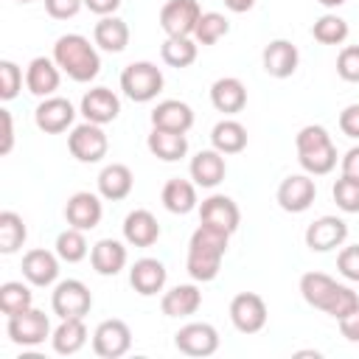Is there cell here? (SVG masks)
Instances as JSON below:
<instances>
[{
  "mask_svg": "<svg viewBox=\"0 0 359 359\" xmlns=\"http://www.w3.org/2000/svg\"><path fill=\"white\" fill-rule=\"evenodd\" d=\"M53 62L59 65L62 73H67V79H73L79 84L93 81L101 70L98 50L81 34H62L53 45Z\"/></svg>",
  "mask_w": 359,
  "mask_h": 359,
  "instance_id": "cell-1",
  "label": "cell"
},
{
  "mask_svg": "<svg viewBox=\"0 0 359 359\" xmlns=\"http://www.w3.org/2000/svg\"><path fill=\"white\" fill-rule=\"evenodd\" d=\"M294 146H297V160H300L306 174L323 177V174L334 171V165H337V146H334L331 135L325 132V126H317V123L303 126L297 132V137H294Z\"/></svg>",
  "mask_w": 359,
  "mask_h": 359,
  "instance_id": "cell-2",
  "label": "cell"
},
{
  "mask_svg": "<svg viewBox=\"0 0 359 359\" xmlns=\"http://www.w3.org/2000/svg\"><path fill=\"white\" fill-rule=\"evenodd\" d=\"M121 90L126 98L146 104L157 98V93L163 90V70L151 62H132L121 73Z\"/></svg>",
  "mask_w": 359,
  "mask_h": 359,
  "instance_id": "cell-3",
  "label": "cell"
},
{
  "mask_svg": "<svg viewBox=\"0 0 359 359\" xmlns=\"http://www.w3.org/2000/svg\"><path fill=\"white\" fill-rule=\"evenodd\" d=\"M8 339L17 342V345H25V348H34V345H42L48 337H50V320L45 311L39 309H25L14 317H8Z\"/></svg>",
  "mask_w": 359,
  "mask_h": 359,
  "instance_id": "cell-4",
  "label": "cell"
},
{
  "mask_svg": "<svg viewBox=\"0 0 359 359\" xmlns=\"http://www.w3.org/2000/svg\"><path fill=\"white\" fill-rule=\"evenodd\" d=\"M50 309H53V314H59V320L84 317L93 309V294L81 280L67 278V280L56 283V289L50 294Z\"/></svg>",
  "mask_w": 359,
  "mask_h": 359,
  "instance_id": "cell-5",
  "label": "cell"
},
{
  "mask_svg": "<svg viewBox=\"0 0 359 359\" xmlns=\"http://www.w3.org/2000/svg\"><path fill=\"white\" fill-rule=\"evenodd\" d=\"M67 149L79 163H98V160H104L109 140L98 123L84 121V123L73 126V132L67 135Z\"/></svg>",
  "mask_w": 359,
  "mask_h": 359,
  "instance_id": "cell-6",
  "label": "cell"
},
{
  "mask_svg": "<svg viewBox=\"0 0 359 359\" xmlns=\"http://www.w3.org/2000/svg\"><path fill=\"white\" fill-rule=\"evenodd\" d=\"M266 317H269L266 303L255 292H238L230 300V323L241 334H258L266 325Z\"/></svg>",
  "mask_w": 359,
  "mask_h": 359,
  "instance_id": "cell-7",
  "label": "cell"
},
{
  "mask_svg": "<svg viewBox=\"0 0 359 359\" xmlns=\"http://www.w3.org/2000/svg\"><path fill=\"white\" fill-rule=\"evenodd\" d=\"M202 8L196 0H168L160 8V28L165 36H194Z\"/></svg>",
  "mask_w": 359,
  "mask_h": 359,
  "instance_id": "cell-8",
  "label": "cell"
},
{
  "mask_svg": "<svg viewBox=\"0 0 359 359\" xmlns=\"http://www.w3.org/2000/svg\"><path fill=\"white\" fill-rule=\"evenodd\" d=\"M132 348V331L123 320H104L93 331V351L101 359H118Z\"/></svg>",
  "mask_w": 359,
  "mask_h": 359,
  "instance_id": "cell-9",
  "label": "cell"
},
{
  "mask_svg": "<svg viewBox=\"0 0 359 359\" xmlns=\"http://www.w3.org/2000/svg\"><path fill=\"white\" fill-rule=\"evenodd\" d=\"M174 348L185 356H210L219 351V331L210 323H188L174 334Z\"/></svg>",
  "mask_w": 359,
  "mask_h": 359,
  "instance_id": "cell-10",
  "label": "cell"
},
{
  "mask_svg": "<svg viewBox=\"0 0 359 359\" xmlns=\"http://www.w3.org/2000/svg\"><path fill=\"white\" fill-rule=\"evenodd\" d=\"M317 196V185L311 180V174H289L280 185H278V205L286 210V213H303L311 208Z\"/></svg>",
  "mask_w": 359,
  "mask_h": 359,
  "instance_id": "cell-11",
  "label": "cell"
},
{
  "mask_svg": "<svg viewBox=\"0 0 359 359\" xmlns=\"http://www.w3.org/2000/svg\"><path fill=\"white\" fill-rule=\"evenodd\" d=\"M348 238V224L339 216H320L306 227V247L311 252H328L342 247Z\"/></svg>",
  "mask_w": 359,
  "mask_h": 359,
  "instance_id": "cell-12",
  "label": "cell"
},
{
  "mask_svg": "<svg viewBox=\"0 0 359 359\" xmlns=\"http://www.w3.org/2000/svg\"><path fill=\"white\" fill-rule=\"evenodd\" d=\"M199 222H202V224H210V227H216V230H224L227 236H233V233L238 230V224H241V210H238V205H236L230 196L213 194V196H208V199L202 202V208H199Z\"/></svg>",
  "mask_w": 359,
  "mask_h": 359,
  "instance_id": "cell-13",
  "label": "cell"
},
{
  "mask_svg": "<svg viewBox=\"0 0 359 359\" xmlns=\"http://www.w3.org/2000/svg\"><path fill=\"white\" fill-rule=\"evenodd\" d=\"M73 118H76V109L67 98L62 95H48L39 101L36 112H34V121L36 126L45 132V135H59L65 132L67 126H73Z\"/></svg>",
  "mask_w": 359,
  "mask_h": 359,
  "instance_id": "cell-14",
  "label": "cell"
},
{
  "mask_svg": "<svg viewBox=\"0 0 359 359\" xmlns=\"http://www.w3.org/2000/svg\"><path fill=\"white\" fill-rule=\"evenodd\" d=\"M101 216H104L101 199H98L95 194H90V191H76V194L67 199V205H65V219H67V224L76 227V230H84V233L93 230V227H98Z\"/></svg>",
  "mask_w": 359,
  "mask_h": 359,
  "instance_id": "cell-15",
  "label": "cell"
},
{
  "mask_svg": "<svg viewBox=\"0 0 359 359\" xmlns=\"http://www.w3.org/2000/svg\"><path fill=\"white\" fill-rule=\"evenodd\" d=\"M59 81H62V70H59V65L53 59L36 56V59L28 62V67H25V87H28L31 95H36V98L53 95L59 90Z\"/></svg>",
  "mask_w": 359,
  "mask_h": 359,
  "instance_id": "cell-16",
  "label": "cell"
},
{
  "mask_svg": "<svg viewBox=\"0 0 359 359\" xmlns=\"http://www.w3.org/2000/svg\"><path fill=\"white\" fill-rule=\"evenodd\" d=\"M118 112H121V101L109 87H93L81 98V115L90 123H98V126L112 123Z\"/></svg>",
  "mask_w": 359,
  "mask_h": 359,
  "instance_id": "cell-17",
  "label": "cell"
},
{
  "mask_svg": "<svg viewBox=\"0 0 359 359\" xmlns=\"http://www.w3.org/2000/svg\"><path fill=\"white\" fill-rule=\"evenodd\" d=\"M300 53L289 39H272L264 53H261V65L272 79H289L297 70Z\"/></svg>",
  "mask_w": 359,
  "mask_h": 359,
  "instance_id": "cell-18",
  "label": "cell"
},
{
  "mask_svg": "<svg viewBox=\"0 0 359 359\" xmlns=\"http://www.w3.org/2000/svg\"><path fill=\"white\" fill-rule=\"evenodd\" d=\"M22 278L34 286H50L59 278V255L50 250H28L22 255Z\"/></svg>",
  "mask_w": 359,
  "mask_h": 359,
  "instance_id": "cell-19",
  "label": "cell"
},
{
  "mask_svg": "<svg viewBox=\"0 0 359 359\" xmlns=\"http://www.w3.org/2000/svg\"><path fill=\"white\" fill-rule=\"evenodd\" d=\"M210 104L224 112V115H236L247 107V87L241 79L236 76H224V79H216L213 87H210Z\"/></svg>",
  "mask_w": 359,
  "mask_h": 359,
  "instance_id": "cell-20",
  "label": "cell"
},
{
  "mask_svg": "<svg viewBox=\"0 0 359 359\" xmlns=\"http://www.w3.org/2000/svg\"><path fill=\"white\" fill-rule=\"evenodd\" d=\"M151 126L168 132H188L194 126V109L185 101L165 98L151 109Z\"/></svg>",
  "mask_w": 359,
  "mask_h": 359,
  "instance_id": "cell-21",
  "label": "cell"
},
{
  "mask_svg": "<svg viewBox=\"0 0 359 359\" xmlns=\"http://www.w3.org/2000/svg\"><path fill=\"white\" fill-rule=\"evenodd\" d=\"M123 238L132 247H151L160 238V224H157L154 213L146 210V208H137V210L126 213V219H123Z\"/></svg>",
  "mask_w": 359,
  "mask_h": 359,
  "instance_id": "cell-22",
  "label": "cell"
},
{
  "mask_svg": "<svg viewBox=\"0 0 359 359\" xmlns=\"http://www.w3.org/2000/svg\"><path fill=\"white\" fill-rule=\"evenodd\" d=\"M165 278H168V275H165V266H163L157 258H140V261H135L132 269H129V283H132V289H135L137 294H143V297H151V294L163 292Z\"/></svg>",
  "mask_w": 359,
  "mask_h": 359,
  "instance_id": "cell-23",
  "label": "cell"
},
{
  "mask_svg": "<svg viewBox=\"0 0 359 359\" xmlns=\"http://www.w3.org/2000/svg\"><path fill=\"white\" fill-rule=\"evenodd\" d=\"M227 174V163L224 154L216 149H202L194 160H191V180L199 188H216Z\"/></svg>",
  "mask_w": 359,
  "mask_h": 359,
  "instance_id": "cell-24",
  "label": "cell"
},
{
  "mask_svg": "<svg viewBox=\"0 0 359 359\" xmlns=\"http://www.w3.org/2000/svg\"><path fill=\"white\" fill-rule=\"evenodd\" d=\"M132 185H135V177H132L129 165H123V163H109L98 174V194L109 202L126 199L132 194Z\"/></svg>",
  "mask_w": 359,
  "mask_h": 359,
  "instance_id": "cell-25",
  "label": "cell"
},
{
  "mask_svg": "<svg viewBox=\"0 0 359 359\" xmlns=\"http://www.w3.org/2000/svg\"><path fill=\"white\" fill-rule=\"evenodd\" d=\"M199 306H202V292L194 283H180L168 289L160 300V309L165 317H191L199 311Z\"/></svg>",
  "mask_w": 359,
  "mask_h": 359,
  "instance_id": "cell-26",
  "label": "cell"
},
{
  "mask_svg": "<svg viewBox=\"0 0 359 359\" xmlns=\"http://www.w3.org/2000/svg\"><path fill=\"white\" fill-rule=\"evenodd\" d=\"M50 345L56 353L62 356H73L79 353L84 345H87V325H84V317H70V320H62L53 334H50Z\"/></svg>",
  "mask_w": 359,
  "mask_h": 359,
  "instance_id": "cell-27",
  "label": "cell"
},
{
  "mask_svg": "<svg viewBox=\"0 0 359 359\" xmlns=\"http://www.w3.org/2000/svg\"><path fill=\"white\" fill-rule=\"evenodd\" d=\"M146 146H149V151H151L157 160L174 163V160H180V157H185V151H188V137H185V132H168V129H154V126H151V132H149V137H146Z\"/></svg>",
  "mask_w": 359,
  "mask_h": 359,
  "instance_id": "cell-28",
  "label": "cell"
},
{
  "mask_svg": "<svg viewBox=\"0 0 359 359\" xmlns=\"http://www.w3.org/2000/svg\"><path fill=\"white\" fill-rule=\"evenodd\" d=\"M93 39H95V45H98L101 50L121 53V50L129 45V25H126L121 17H115V14L101 17V20L95 22V28H93Z\"/></svg>",
  "mask_w": 359,
  "mask_h": 359,
  "instance_id": "cell-29",
  "label": "cell"
},
{
  "mask_svg": "<svg viewBox=\"0 0 359 359\" xmlns=\"http://www.w3.org/2000/svg\"><path fill=\"white\" fill-rule=\"evenodd\" d=\"M90 264L98 275H118L126 266V247L115 238H101L90 250Z\"/></svg>",
  "mask_w": 359,
  "mask_h": 359,
  "instance_id": "cell-30",
  "label": "cell"
},
{
  "mask_svg": "<svg viewBox=\"0 0 359 359\" xmlns=\"http://www.w3.org/2000/svg\"><path fill=\"white\" fill-rule=\"evenodd\" d=\"M163 205L168 213H177V216H185L196 208V182H188V180H168L163 185Z\"/></svg>",
  "mask_w": 359,
  "mask_h": 359,
  "instance_id": "cell-31",
  "label": "cell"
},
{
  "mask_svg": "<svg viewBox=\"0 0 359 359\" xmlns=\"http://www.w3.org/2000/svg\"><path fill=\"white\" fill-rule=\"evenodd\" d=\"M210 143L222 154H238V151L247 149V129H244V123H238L233 118H224V121H219L213 126Z\"/></svg>",
  "mask_w": 359,
  "mask_h": 359,
  "instance_id": "cell-32",
  "label": "cell"
},
{
  "mask_svg": "<svg viewBox=\"0 0 359 359\" xmlns=\"http://www.w3.org/2000/svg\"><path fill=\"white\" fill-rule=\"evenodd\" d=\"M334 289H337V280L331 275H325V272H306L300 278V294H303V300L309 306L320 309V311H325Z\"/></svg>",
  "mask_w": 359,
  "mask_h": 359,
  "instance_id": "cell-33",
  "label": "cell"
},
{
  "mask_svg": "<svg viewBox=\"0 0 359 359\" xmlns=\"http://www.w3.org/2000/svg\"><path fill=\"white\" fill-rule=\"evenodd\" d=\"M196 53H199V42L194 36H165L163 48H160V56L168 67H188L196 62Z\"/></svg>",
  "mask_w": 359,
  "mask_h": 359,
  "instance_id": "cell-34",
  "label": "cell"
},
{
  "mask_svg": "<svg viewBox=\"0 0 359 359\" xmlns=\"http://www.w3.org/2000/svg\"><path fill=\"white\" fill-rule=\"evenodd\" d=\"M25 238H28V227H25L22 216L14 210H3L0 213V252L3 255L17 252L25 244Z\"/></svg>",
  "mask_w": 359,
  "mask_h": 359,
  "instance_id": "cell-35",
  "label": "cell"
},
{
  "mask_svg": "<svg viewBox=\"0 0 359 359\" xmlns=\"http://www.w3.org/2000/svg\"><path fill=\"white\" fill-rule=\"evenodd\" d=\"M31 303H34V294H31V289H28L25 283H20V280H6V283L0 286V311H3L6 317H14V314L31 309Z\"/></svg>",
  "mask_w": 359,
  "mask_h": 359,
  "instance_id": "cell-36",
  "label": "cell"
},
{
  "mask_svg": "<svg viewBox=\"0 0 359 359\" xmlns=\"http://www.w3.org/2000/svg\"><path fill=\"white\" fill-rule=\"evenodd\" d=\"M348 34H351V28L339 14H323L311 25V36L323 45H342L348 39Z\"/></svg>",
  "mask_w": 359,
  "mask_h": 359,
  "instance_id": "cell-37",
  "label": "cell"
},
{
  "mask_svg": "<svg viewBox=\"0 0 359 359\" xmlns=\"http://www.w3.org/2000/svg\"><path fill=\"white\" fill-rule=\"evenodd\" d=\"M230 31V22L224 14L219 11H202L199 22H196V31H194V39L199 45H216L222 36H227Z\"/></svg>",
  "mask_w": 359,
  "mask_h": 359,
  "instance_id": "cell-38",
  "label": "cell"
},
{
  "mask_svg": "<svg viewBox=\"0 0 359 359\" xmlns=\"http://www.w3.org/2000/svg\"><path fill=\"white\" fill-rule=\"evenodd\" d=\"M87 238H84V230H76V227H67L56 236V255L67 264H79L81 258H87Z\"/></svg>",
  "mask_w": 359,
  "mask_h": 359,
  "instance_id": "cell-39",
  "label": "cell"
},
{
  "mask_svg": "<svg viewBox=\"0 0 359 359\" xmlns=\"http://www.w3.org/2000/svg\"><path fill=\"white\" fill-rule=\"evenodd\" d=\"M222 258L224 255H213V252H202V250H188V261H185L188 275L194 280H199V283H208V280H213L219 275Z\"/></svg>",
  "mask_w": 359,
  "mask_h": 359,
  "instance_id": "cell-40",
  "label": "cell"
},
{
  "mask_svg": "<svg viewBox=\"0 0 359 359\" xmlns=\"http://www.w3.org/2000/svg\"><path fill=\"white\" fill-rule=\"evenodd\" d=\"M331 194H334V202H337L339 210H345V213H359V180L342 174V177L334 182Z\"/></svg>",
  "mask_w": 359,
  "mask_h": 359,
  "instance_id": "cell-41",
  "label": "cell"
},
{
  "mask_svg": "<svg viewBox=\"0 0 359 359\" xmlns=\"http://www.w3.org/2000/svg\"><path fill=\"white\" fill-rule=\"evenodd\" d=\"M353 309H359V294H356L351 286L337 283V289H334V294H331V300H328V306H325V314H331L334 320H342V317L351 314Z\"/></svg>",
  "mask_w": 359,
  "mask_h": 359,
  "instance_id": "cell-42",
  "label": "cell"
},
{
  "mask_svg": "<svg viewBox=\"0 0 359 359\" xmlns=\"http://www.w3.org/2000/svg\"><path fill=\"white\" fill-rule=\"evenodd\" d=\"M20 90H22V70H20V65H14L11 59H3L0 62V98L11 101V98H17Z\"/></svg>",
  "mask_w": 359,
  "mask_h": 359,
  "instance_id": "cell-43",
  "label": "cell"
},
{
  "mask_svg": "<svg viewBox=\"0 0 359 359\" xmlns=\"http://www.w3.org/2000/svg\"><path fill=\"white\" fill-rule=\"evenodd\" d=\"M337 73L345 81H359V45H345L337 56Z\"/></svg>",
  "mask_w": 359,
  "mask_h": 359,
  "instance_id": "cell-44",
  "label": "cell"
},
{
  "mask_svg": "<svg viewBox=\"0 0 359 359\" xmlns=\"http://www.w3.org/2000/svg\"><path fill=\"white\" fill-rule=\"evenodd\" d=\"M337 269L342 278L359 283V244H351V247H342L339 255H337Z\"/></svg>",
  "mask_w": 359,
  "mask_h": 359,
  "instance_id": "cell-45",
  "label": "cell"
},
{
  "mask_svg": "<svg viewBox=\"0 0 359 359\" xmlns=\"http://www.w3.org/2000/svg\"><path fill=\"white\" fill-rule=\"evenodd\" d=\"M81 6H84V0H45V11L53 20H70L79 14Z\"/></svg>",
  "mask_w": 359,
  "mask_h": 359,
  "instance_id": "cell-46",
  "label": "cell"
},
{
  "mask_svg": "<svg viewBox=\"0 0 359 359\" xmlns=\"http://www.w3.org/2000/svg\"><path fill=\"white\" fill-rule=\"evenodd\" d=\"M339 129H342V135L359 140V104H348L339 112Z\"/></svg>",
  "mask_w": 359,
  "mask_h": 359,
  "instance_id": "cell-47",
  "label": "cell"
},
{
  "mask_svg": "<svg viewBox=\"0 0 359 359\" xmlns=\"http://www.w3.org/2000/svg\"><path fill=\"white\" fill-rule=\"evenodd\" d=\"M339 323V334L348 339V342H359V309H353L351 314H345Z\"/></svg>",
  "mask_w": 359,
  "mask_h": 359,
  "instance_id": "cell-48",
  "label": "cell"
},
{
  "mask_svg": "<svg viewBox=\"0 0 359 359\" xmlns=\"http://www.w3.org/2000/svg\"><path fill=\"white\" fill-rule=\"evenodd\" d=\"M0 121H3V143H0V154H8L14 146V123H11V112L0 109Z\"/></svg>",
  "mask_w": 359,
  "mask_h": 359,
  "instance_id": "cell-49",
  "label": "cell"
},
{
  "mask_svg": "<svg viewBox=\"0 0 359 359\" xmlns=\"http://www.w3.org/2000/svg\"><path fill=\"white\" fill-rule=\"evenodd\" d=\"M84 6H87L93 14H98V17H109V14L118 11L121 0H84Z\"/></svg>",
  "mask_w": 359,
  "mask_h": 359,
  "instance_id": "cell-50",
  "label": "cell"
},
{
  "mask_svg": "<svg viewBox=\"0 0 359 359\" xmlns=\"http://www.w3.org/2000/svg\"><path fill=\"white\" fill-rule=\"evenodd\" d=\"M342 174L359 180V146H353V149L345 151V157H342Z\"/></svg>",
  "mask_w": 359,
  "mask_h": 359,
  "instance_id": "cell-51",
  "label": "cell"
},
{
  "mask_svg": "<svg viewBox=\"0 0 359 359\" xmlns=\"http://www.w3.org/2000/svg\"><path fill=\"white\" fill-rule=\"evenodd\" d=\"M224 6H227L233 14H244V11H250V8L255 6V0H224Z\"/></svg>",
  "mask_w": 359,
  "mask_h": 359,
  "instance_id": "cell-52",
  "label": "cell"
},
{
  "mask_svg": "<svg viewBox=\"0 0 359 359\" xmlns=\"http://www.w3.org/2000/svg\"><path fill=\"white\" fill-rule=\"evenodd\" d=\"M317 3H320V6H325V8H339L345 0H317Z\"/></svg>",
  "mask_w": 359,
  "mask_h": 359,
  "instance_id": "cell-53",
  "label": "cell"
},
{
  "mask_svg": "<svg viewBox=\"0 0 359 359\" xmlns=\"http://www.w3.org/2000/svg\"><path fill=\"white\" fill-rule=\"evenodd\" d=\"M20 3H31V0H20Z\"/></svg>",
  "mask_w": 359,
  "mask_h": 359,
  "instance_id": "cell-54",
  "label": "cell"
}]
</instances>
